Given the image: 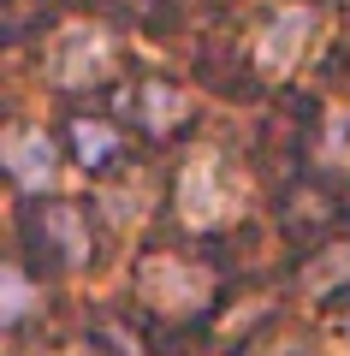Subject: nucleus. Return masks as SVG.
I'll use <instances>...</instances> for the list:
<instances>
[{"mask_svg": "<svg viewBox=\"0 0 350 356\" xmlns=\"http://www.w3.org/2000/svg\"><path fill=\"white\" fill-rule=\"evenodd\" d=\"M244 208V184L225 172V161L214 149L190 154L184 161V178H178V214L184 226H220Z\"/></svg>", "mask_w": 350, "mask_h": 356, "instance_id": "nucleus-1", "label": "nucleus"}, {"mask_svg": "<svg viewBox=\"0 0 350 356\" xmlns=\"http://www.w3.org/2000/svg\"><path fill=\"white\" fill-rule=\"evenodd\" d=\"M107 60H113V42H107V30L72 24L60 42H54V54H48V72H54V83H65V89H83V83H95V77L107 72Z\"/></svg>", "mask_w": 350, "mask_h": 356, "instance_id": "nucleus-2", "label": "nucleus"}, {"mask_svg": "<svg viewBox=\"0 0 350 356\" xmlns=\"http://www.w3.org/2000/svg\"><path fill=\"white\" fill-rule=\"evenodd\" d=\"M309 36H315V13H309V6H285V13H273L262 24V36H255V60H262V72L267 77H285L291 65L303 60Z\"/></svg>", "mask_w": 350, "mask_h": 356, "instance_id": "nucleus-3", "label": "nucleus"}, {"mask_svg": "<svg viewBox=\"0 0 350 356\" xmlns=\"http://www.w3.org/2000/svg\"><path fill=\"white\" fill-rule=\"evenodd\" d=\"M137 291L143 303L166 309V315H184V309H196L202 297H208V280H202V267H184V261H143L137 273Z\"/></svg>", "mask_w": 350, "mask_h": 356, "instance_id": "nucleus-4", "label": "nucleus"}, {"mask_svg": "<svg viewBox=\"0 0 350 356\" xmlns=\"http://www.w3.org/2000/svg\"><path fill=\"white\" fill-rule=\"evenodd\" d=\"M0 154H6V172L18 178V191H48L60 178V154H54L48 131H36V125H13Z\"/></svg>", "mask_w": 350, "mask_h": 356, "instance_id": "nucleus-5", "label": "nucleus"}, {"mask_svg": "<svg viewBox=\"0 0 350 356\" xmlns=\"http://www.w3.org/2000/svg\"><path fill=\"white\" fill-rule=\"evenodd\" d=\"M137 107H143V119H149V131H166L190 102L178 95V89H166V83H143V102Z\"/></svg>", "mask_w": 350, "mask_h": 356, "instance_id": "nucleus-6", "label": "nucleus"}, {"mask_svg": "<svg viewBox=\"0 0 350 356\" xmlns=\"http://www.w3.org/2000/svg\"><path fill=\"white\" fill-rule=\"evenodd\" d=\"M321 154L333 166H350V107H333L326 113V131H321Z\"/></svg>", "mask_w": 350, "mask_h": 356, "instance_id": "nucleus-7", "label": "nucleus"}, {"mask_svg": "<svg viewBox=\"0 0 350 356\" xmlns=\"http://www.w3.org/2000/svg\"><path fill=\"white\" fill-rule=\"evenodd\" d=\"M77 154H83L89 166L107 161V154H113V131L107 125H77Z\"/></svg>", "mask_w": 350, "mask_h": 356, "instance_id": "nucleus-8", "label": "nucleus"}, {"mask_svg": "<svg viewBox=\"0 0 350 356\" xmlns=\"http://www.w3.org/2000/svg\"><path fill=\"white\" fill-rule=\"evenodd\" d=\"M24 309H30V285L18 267H6V321H24Z\"/></svg>", "mask_w": 350, "mask_h": 356, "instance_id": "nucleus-9", "label": "nucleus"}, {"mask_svg": "<svg viewBox=\"0 0 350 356\" xmlns=\"http://www.w3.org/2000/svg\"><path fill=\"white\" fill-rule=\"evenodd\" d=\"M273 356H315L309 344H285V350H273Z\"/></svg>", "mask_w": 350, "mask_h": 356, "instance_id": "nucleus-10", "label": "nucleus"}, {"mask_svg": "<svg viewBox=\"0 0 350 356\" xmlns=\"http://www.w3.org/2000/svg\"><path fill=\"white\" fill-rule=\"evenodd\" d=\"M344 332H350V321H344Z\"/></svg>", "mask_w": 350, "mask_h": 356, "instance_id": "nucleus-11", "label": "nucleus"}]
</instances>
